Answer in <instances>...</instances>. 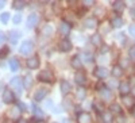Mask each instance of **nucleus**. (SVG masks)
<instances>
[{
	"instance_id": "a878e982",
	"label": "nucleus",
	"mask_w": 135,
	"mask_h": 123,
	"mask_svg": "<svg viewBox=\"0 0 135 123\" xmlns=\"http://www.w3.org/2000/svg\"><path fill=\"white\" fill-rule=\"evenodd\" d=\"M25 6H26V2H23V0H15L12 4L15 10H22V8H25Z\"/></svg>"
},
{
	"instance_id": "603ef678",
	"label": "nucleus",
	"mask_w": 135,
	"mask_h": 123,
	"mask_svg": "<svg viewBox=\"0 0 135 123\" xmlns=\"http://www.w3.org/2000/svg\"><path fill=\"white\" fill-rule=\"evenodd\" d=\"M7 123H11V122H7Z\"/></svg>"
},
{
	"instance_id": "e433bc0d",
	"label": "nucleus",
	"mask_w": 135,
	"mask_h": 123,
	"mask_svg": "<svg viewBox=\"0 0 135 123\" xmlns=\"http://www.w3.org/2000/svg\"><path fill=\"white\" fill-rule=\"evenodd\" d=\"M128 32H130L132 37H135V25H131V26L128 27Z\"/></svg>"
},
{
	"instance_id": "6e6552de",
	"label": "nucleus",
	"mask_w": 135,
	"mask_h": 123,
	"mask_svg": "<svg viewBox=\"0 0 135 123\" xmlns=\"http://www.w3.org/2000/svg\"><path fill=\"white\" fill-rule=\"evenodd\" d=\"M130 91H131V88H130V84H128L127 81H123V83H120V84H119V92H120L123 96L128 95V93H130Z\"/></svg>"
},
{
	"instance_id": "39448f33",
	"label": "nucleus",
	"mask_w": 135,
	"mask_h": 123,
	"mask_svg": "<svg viewBox=\"0 0 135 123\" xmlns=\"http://www.w3.org/2000/svg\"><path fill=\"white\" fill-rule=\"evenodd\" d=\"M95 76L99 77V79H105L108 76V69L104 68V66H97L95 69Z\"/></svg>"
},
{
	"instance_id": "b1692460",
	"label": "nucleus",
	"mask_w": 135,
	"mask_h": 123,
	"mask_svg": "<svg viewBox=\"0 0 135 123\" xmlns=\"http://www.w3.org/2000/svg\"><path fill=\"white\" fill-rule=\"evenodd\" d=\"M91 42L95 45V46H100V45H101V35H100V34H95V35H92Z\"/></svg>"
},
{
	"instance_id": "3c124183",
	"label": "nucleus",
	"mask_w": 135,
	"mask_h": 123,
	"mask_svg": "<svg viewBox=\"0 0 135 123\" xmlns=\"http://www.w3.org/2000/svg\"><path fill=\"white\" fill-rule=\"evenodd\" d=\"M53 123H57V122H53Z\"/></svg>"
},
{
	"instance_id": "f8f14e48",
	"label": "nucleus",
	"mask_w": 135,
	"mask_h": 123,
	"mask_svg": "<svg viewBox=\"0 0 135 123\" xmlns=\"http://www.w3.org/2000/svg\"><path fill=\"white\" fill-rule=\"evenodd\" d=\"M70 65H72V68H74V69H80L81 66H83L80 55H74V57L72 58V61H70Z\"/></svg>"
},
{
	"instance_id": "2f4dec72",
	"label": "nucleus",
	"mask_w": 135,
	"mask_h": 123,
	"mask_svg": "<svg viewBox=\"0 0 135 123\" xmlns=\"http://www.w3.org/2000/svg\"><path fill=\"white\" fill-rule=\"evenodd\" d=\"M43 32H45L46 35H51V34H53V27H51V26H46V27L43 29Z\"/></svg>"
},
{
	"instance_id": "8fccbe9b",
	"label": "nucleus",
	"mask_w": 135,
	"mask_h": 123,
	"mask_svg": "<svg viewBox=\"0 0 135 123\" xmlns=\"http://www.w3.org/2000/svg\"><path fill=\"white\" fill-rule=\"evenodd\" d=\"M132 93H134V96H135V88H132Z\"/></svg>"
},
{
	"instance_id": "72a5a7b5",
	"label": "nucleus",
	"mask_w": 135,
	"mask_h": 123,
	"mask_svg": "<svg viewBox=\"0 0 135 123\" xmlns=\"http://www.w3.org/2000/svg\"><path fill=\"white\" fill-rule=\"evenodd\" d=\"M31 84H32V79L28 76V77H26V80H25V83H23V85L26 87V88H28V87H31Z\"/></svg>"
},
{
	"instance_id": "c756f323",
	"label": "nucleus",
	"mask_w": 135,
	"mask_h": 123,
	"mask_svg": "<svg viewBox=\"0 0 135 123\" xmlns=\"http://www.w3.org/2000/svg\"><path fill=\"white\" fill-rule=\"evenodd\" d=\"M32 110H34V114H35L37 116L43 118V112H42V110H41V108H38V107H35V106L32 104Z\"/></svg>"
},
{
	"instance_id": "a18cd8bd",
	"label": "nucleus",
	"mask_w": 135,
	"mask_h": 123,
	"mask_svg": "<svg viewBox=\"0 0 135 123\" xmlns=\"http://www.w3.org/2000/svg\"><path fill=\"white\" fill-rule=\"evenodd\" d=\"M16 123H27V120H25V119H19Z\"/></svg>"
},
{
	"instance_id": "473e14b6",
	"label": "nucleus",
	"mask_w": 135,
	"mask_h": 123,
	"mask_svg": "<svg viewBox=\"0 0 135 123\" xmlns=\"http://www.w3.org/2000/svg\"><path fill=\"white\" fill-rule=\"evenodd\" d=\"M128 55H130V58L131 60H135V45L132 48H130V50H128Z\"/></svg>"
},
{
	"instance_id": "4468645a",
	"label": "nucleus",
	"mask_w": 135,
	"mask_h": 123,
	"mask_svg": "<svg viewBox=\"0 0 135 123\" xmlns=\"http://www.w3.org/2000/svg\"><path fill=\"white\" fill-rule=\"evenodd\" d=\"M70 89H72V87H70V83L69 81H66V80H62L61 81V92H62V95L69 93Z\"/></svg>"
},
{
	"instance_id": "f03ea898",
	"label": "nucleus",
	"mask_w": 135,
	"mask_h": 123,
	"mask_svg": "<svg viewBox=\"0 0 135 123\" xmlns=\"http://www.w3.org/2000/svg\"><path fill=\"white\" fill-rule=\"evenodd\" d=\"M32 50H34V43H32L31 41H25L23 43L20 45V48H19V51H20V54H23V55H27V54H30Z\"/></svg>"
},
{
	"instance_id": "a211bd4d",
	"label": "nucleus",
	"mask_w": 135,
	"mask_h": 123,
	"mask_svg": "<svg viewBox=\"0 0 135 123\" xmlns=\"http://www.w3.org/2000/svg\"><path fill=\"white\" fill-rule=\"evenodd\" d=\"M8 64H9V69L12 70V72H16V70L20 69V64H19V61L16 58H11Z\"/></svg>"
},
{
	"instance_id": "ddd939ff",
	"label": "nucleus",
	"mask_w": 135,
	"mask_h": 123,
	"mask_svg": "<svg viewBox=\"0 0 135 123\" xmlns=\"http://www.w3.org/2000/svg\"><path fill=\"white\" fill-rule=\"evenodd\" d=\"M37 22H38V15L37 14H30L28 18H27V27H34L37 25Z\"/></svg>"
},
{
	"instance_id": "4be33fe9",
	"label": "nucleus",
	"mask_w": 135,
	"mask_h": 123,
	"mask_svg": "<svg viewBox=\"0 0 135 123\" xmlns=\"http://www.w3.org/2000/svg\"><path fill=\"white\" fill-rule=\"evenodd\" d=\"M19 37H20V34H19L18 31H9V34H8V39L12 42V43H16L18 39H19Z\"/></svg>"
},
{
	"instance_id": "37998d69",
	"label": "nucleus",
	"mask_w": 135,
	"mask_h": 123,
	"mask_svg": "<svg viewBox=\"0 0 135 123\" xmlns=\"http://www.w3.org/2000/svg\"><path fill=\"white\" fill-rule=\"evenodd\" d=\"M100 51H101V53H107V51H108V46H104V48L101 49Z\"/></svg>"
},
{
	"instance_id": "58836bf2",
	"label": "nucleus",
	"mask_w": 135,
	"mask_h": 123,
	"mask_svg": "<svg viewBox=\"0 0 135 123\" xmlns=\"http://www.w3.org/2000/svg\"><path fill=\"white\" fill-rule=\"evenodd\" d=\"M18 107H19L22 111H26V106H25L23 103H22V102H18Z\"/></svg>"
},
{
	"instance_id": "79ce46f5",
	"label": "nucleus",
	"mask_w": 135,
	"mask_h": 123,
	"mask_svg": "<svg viewBox=\"0 0 135 123\" xmlns=\"http://www.w3.org/2000/svg\"><path fill=\"white\" fill-rule=\"evenodd\" d=\"M30 122H31V123H39L37 118H31V119H30Z\"/></svg>"
},
{
	"instance_id": "09e8293b",
	"label": "nucleus",
	"mask_w": 135,
	"mask_h": 123,
	"mask_svg": "<svg viewBox=\"0 0 135 123\" xmlns=\"http://www.w3.org/2000/svg\"><path fill=\"white\" fill-rule=\"evenodd\" d=\"M131 112H132V115H134V118H135V107L132 108V111H131Z\"/></svg>"
},
{
	"instance_id": "de8ad7c7",
	"label": "nucleus",
	"mask_w": 135,
	"mask_h": 123,
	"mask_svg": "<svg viewBox=\"0 0 135 123\" xmlns=\"http://www.w3.org/2000/svg\"><path fill=\"white\" fill-rule=\"evenodd\" d=\"M109 85H111V87H114V85H116V83H115V81H111Z\"/></svg>"
},
{
	"instance_id": "ea45409f",
	"label": "nucleus",
	"mask_w": 135,
	"mask_h": 123,
	"mask_svg": "<svg viewBox=\"0 0 135 123\" xmlns=\"http://www.w3.org/2000/svg\"><path fill=\"white\" fill-rule=\"evenodd\" d=\"M4 39H6V35H4V32H2V31H0V45H2V43L4 42Z\"/></svg>"
},
{
	"instance_id": "a19ab883",
	"label": "nucleus",
	"mask_w": 135,
	"mask_h": 123,
	"mask_svg": "<svg viewBox=\"0 0 135 123\" xmlns=\"http://www.w3.org/2000/svg\"><path fill=\"white\" fill-rule=\"evenodd\" d=\"M84 3V6H92L95 2H89V0H85V2H83Z\"/></svg>"
},
{
	"instance_id": "bb28decb",
	"label": "nucleus",
	"mask_w": 135,
	"mask_h": 123,
	"mask_svg": "<svg viewBox=\"0 0 135 123\" xmlns=\"http://www.w3.org/2000/svg\"><path fill=\"white\" fill-rule=\"evenodd\" d=\"M85 96H86L85 89H84L83 87H80V88L77 89V99H78V100H84V99H85Z\"/></svg>"
},
{
	"instance_id": "f257e3e1",
	"label": "nucleus",
	"mask_w": 135,
	"mask_h": 123,
	"mask_svg": "<svg viewBox=\"0 0 135 123\" xmlns=\"http://www.w3.org/2000/svg\"><path fill=\"white\" fill-rule=\"evenodd\" d=\"M9 85L15 89L18 95H20L22 92H23V81H22L20 77H14V79H11Z\"/></svg>"
},
{
	"instance_id": "20e7f679",
	"label": "nucleus",
	"mask_w": 135,
	"mask_h": 123,
	"mask_svg": "<svg viewBox=\"0 0 135 123\" xmlns=\"http://www.w3.org/2000/svg\"><path fill=\"white\" fill-rule=\"evenodd\" d=\"M3 100H4L6 104H9V103H12L15 100V96H14V93H12L11 89H6V91L3 92Z\"/></svg>"
},
{
	"instance_id": "f704fd0d",
	"label": "nucleus",
	"mask_w": 135,
	"mask_h": 123,
	"mask_svg": "<svg viewBox=\"0 0 135 123\" xmlns=\"http://www.w3.org/2000/svg\"><path fill=\"white\" fill-rule=\"evenodd\" d=\"M20 22H22V15H20V14H16V15L14 16V23H15V25H19Z\"/></svg>"
},
{
	"instance_id": "393cba45",
	"label": "nucleus",
	"mask_w": 135,
	"mask_h": 123,
	"mask_svg": "<svg viewBox=\"0 0 135 123\" xmlns=\"http://www.w3.org/2000/svg\"><path fill=\"white\" fill-rule=\"evenodd\" d=\"M109 108H111V111H112L114 114H118V115L122 114V107H120L119 104H116V103H112Z\"/></svg>"
},
{
	"instance_id": "c03bdc74",
	"label": "nucleus",
	"mask_w": 135,
	"mask_h": 123,
	"mask_svg": "<svg viewBox=\"0 0 135 123\" xmlns=\"http://www.w3.org/2000/svg\"><path fill=\"white\" fill-rule=\"evenodd\" d=\"M130 12H131V16H134V18H135V7H134V8H131Z\"/></svg>"
},
{
	"instance_id": "2eb2a0df",
	"label": "nucleus",
	"mask_w": 135,
	"mask_h": 123,
	"mask_svg": "<svg viewBox=\"0 0 135 123\" xmlns=\"http://www.w3.org/2000/svg\"><path fill=\"white\" fill-rule=\"evenodd\" d=\"M99 91H100V95H101V97H103L104 100H109V99L112 97L111 89H108V88H105V87H103L101 89H99Z\"/></svg>"
},
{
	"instance_id": "c85d7f7f",
	"label": "nucleus",
	"mask_w": 135,
	"mask_h": 123,
	"mask_svg": "<svg viewBox=\"0 0 135 123\" xmlns=\"http://www.w3.org/2000/svg\"><path fill=\"white\" fill-rule=\"evenodd\" d=\"M0 20H2V23H7V22L9 20V14L8 12H4V14H2L0 15Z\"/></svg>"
},
{
	"instance_id": "1a4fd4ad",
	"label": "nucleus",
	"mask_w": 135,
	"mask_h": 123,
	"mask_svg": "<svg viewBox=\"0 0 135 123\" xmlns=\"http://www.w3.org/2000/svg\"><path fill=\"white\" fill-rule=\"evenodd\" d=\"M72 49V42L69 39H64L60 42V50L61 51H69Z\"/></svg>"
},
{
	"instance_id": "7c9ffc66",
	"label": "nucleus",
	"mask_w": 135,
	"mask_h": 123,
	"mask_svg": "<svg viewBox=\"0 0 135 123\" xmlns=\"http://www.w3.org/2000/svg\"><path fill=\"white\" fill-rule=\"evenodd\" d=\"M8 51H9V49L6 46V48H3V49H0V58H4L6 55L8 54Z\"/></svg>"
},
{
	"instance_id": "6ab92c4d",
	"label": "nucleus",
	"mask_w": 135,
	"mask_h": 123,
	"mask_svg": "<svg viewBox=\"0 0 135 123\" xmlns=\"http://www.w3.org/2000/svg\"><path fill=\"white\" fill-rule=\"evenodd\" d=\"M91 120H92L91 114H88V112H81L80 115H78V122L80 123H89Z\"/></svg>"
},
{
	"instance_id": "9b49d317",
	"label": "nucleus",
	"mask_w": 135,
	"mask_h": 123,
	"mask_svg": "<svg viewBox=\"0 0 135 123\" xmlns=\"http://www.w3.org/2000/svg\"><path fill=\"white\" fill-rule=\"evenodd\" d=\"M101 119H103V123H112L114 122V116H112V112H109V111H103V112H101Z\"/></svg>"
},
{
	"instance_id": "5701e85b",
	"label": "nucleus",
	"mask_w": 135,
	"mask_h": 123,
	"mask_svg": "<svg viewBox=\"0 0 135 123\" xmlns=\"http://www.w3.org/2000/svg\"><path fill=\"white\" fill-rule=\"evenodd\" d=\"M111 25L114 26V27H120L123 25V19L120 16H115V18H112L111 19Z\"/></svg>"
},
{
	"instance_id": "aec40b11",
	"label": "nucleus",
	"mask_w": 135,
	"mask_h": 123,
	"mask_svg": "<svg viewBox=\"0 0 135 123\" xmlns=\"http://www.w3.org/2000/svg\"><path fill=\"white\" fill-rule=\"evenodd\" d=\"M112 76L114 77H116V79H119V77H122L123 76V68L122 66H119V65H116V66H114L112 68Z\"/></svg>"
},
{
	"instance_id": "4c0bfd02",
	"label": "nucleus",
	"mask_w": 135,
	"mask_h": 123,
	"mask_svg": "<svg viewBox=\"0 0 135 123\" xmlns=\"http://www.w3.org/2000/svg\"><path fill=\"white\" fill-rule=\"evenodd\" d=\"M45 107H46V108H53V107H54V104H53L51 100H47V102L45 103Z\"/></svg>"
},
{
	"instance_id": "412c9836",
	"label": "nucleus",
	"mask_w": 135,
	"mask_h": 123,
	"mask_svg": "<svg viewBox=\"0 0 135 123\" xmlns=\"http://www.w3.org/2000/svg\"><path fill=\"white\" fill-rule=\"evenodd\" d=\"M112 8H114L116 12H122V11L124 10V2H120V0H118V2H114V4H112Z\"/></svg>"
},
{
	"instance_id": "423d86ee",
	"label": "nucleus",
	"mask_w": 135,
	"mask_h": 123,
	"mask_svg": "<svg viewBox=\"0 0 135 123\" xmlns=\"http://www.w3.org/2000/svg\"><path fill=\"white\" fill-rule=\"evenodd\" d=\"M47 91H49V89H46V88H38L35 95H34V99H35L37 102H41V100H43L45 96L47 95Z\"/></svg>"
},
{
	"instance_id": "dca6fc26",
	"label": "nucleus",
	"mask_w": 135,
	"mask_h": 123,
	"mask_svg": "<svg viewBox=\"0 0 135 123\" xmlns=\"http://www.w3.org/2000/svg\"><path fill=\"white\" fill-rule=\"evenodd\" d=\"M84 25L86 29H95L97 26V19L96 18H88V19H85Z\"/></svg>"
},
{
	"instance_id": "f3484780",
	"label": "nucleus",
	"mask_w": 135,
	"mask_h": 123,
	"mask_svg": "<svg viewBox=\"0 0 135 123\" xmlns=\"http://www.w3.org/2000/svg\"><path fill=\"white\" fill-rule=\"evenodd\" d=\"M70 29H72V26H70L69 23L62 22L61 26H60V32H61L62 35H68V34H69V31H70Z\"/></svg>"
},
{
	"instance_id": "7ed1b4c3",
	"label": "nucleus",
	"mask_w": 135,
	"mask_h": 123,
	"mask_svg": "<svg viewBox=\"0 0 135 123\" xmlns=\"http://www.w3.org/2000/svg\"><path fill=\"white\" fill-rule=\"evenodd\" d=\"M38 80L39 81H43V83H53L54 76H53V73L50 70H42L38 74Z\"/></svg>"
},
{
	"instance_id": "9d476101",
	"label": "nucleus",
	"mask_w": 135,
	"mask_h": 123,
	"mask_svg": "<svg viewBox=\"0 0 135 123\" xmlns=\"http://www.w3.org/2000/svg\"><path fill=\"white\" fill-rule=\"evenodd\" d=\"M74 81L78 84V85H84L85 84V81H86V79H85V74L83 73V72H77L76 74H74Z\"/></svg>"
},
{
	"instance_id": "49530a36",
	"label": "nucleus",
	"mask_w": 135,
	"mask_h": 123,
	"mask_svg": "<svg viewBox=\"0 0 135 123\" xmlns=\"http://www.w3.org/2000/svg\"><path fill=\"white\" fill-rule=\"evenodd\" d=\"M4 6H6V3H4V2H2V0H0V8H3Z\"/></svg>"
},
{
	"instance_id": "0eeeda50",
	"label": "nucleus",
	"mask_w": 135,
	"mask_h": 123,
	"mask_svg": "<svg viewBox=\"0 0 135 123\" xmlns=\"http://www.w3.org/2000/svg\"><path fill=\"white\" fill-rule=\"evenodd\" d=\"M27 68L28 69H37L39 66V58L38 57H30L27 58Z\"/></svg>"
},
{
	"instance_id": "cd10ccee",
	"label": "nucleus",
	"mask_w": 135,
	"mask_h": 123,
	"mask_svg": "<svg viewBox=\"0 0 135 123\" xmlns=\"http://www.w3.org/2000/svg\"><path fill=\"white\" fill-rule=\"evenodd\" d=\"M83 58H84L85 62H92L93 61V54L89 53V51H84L83 53Z\"/></svg>"
},
{
	"instance_id": "c9c22d12",
	"label": "nucleus",
	"mask_w": 135,
	"mask_h": 123,
	"mask_svg": "<svg viewBox=\"0 0 135 123\" xmlns=\"http://www.w3.org/2000/svg\"><path fill=\"white\" fill-rule=\"evenodd\" d=\"M124 103H126V106L131 107L134 102H132V99H131V97H127V96H124Z\"/></svg>"
}]
</instances>
